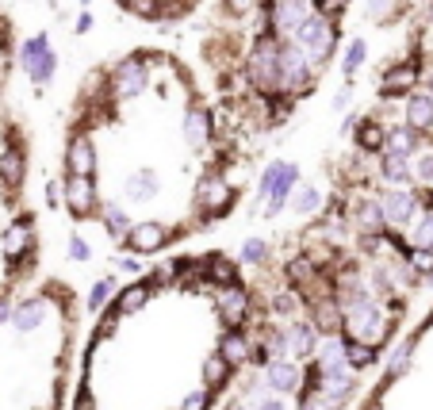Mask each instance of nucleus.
<instances>
[{"instance_id":"obj_2","label":"nucleus","mask_w":433,"mask_h":410,"mask_svg":"<svg viewBox=\"0 0 433 410\" xmlns=\"http://www.w3.org/2000/svg\"><path fill=\"white\" fill-rule=\"evenodd\" d=\"M81 314L77 287L62 276L0 296V410H69Z\"/></svg>"},{"instance_id":"obj_4","label":"nucleus","mask_w":433,"mask_h":410,"mask_svg":"<svg viewBox=\"0 0 433 410\" xmlns=\"http://www.w3.org/2000/svg\"><path fill=\"white\" fill-rule=\"evenodd\" d=\"M410 123H414V127H430L433 123V100L430 96H414V100H410Z\"/></svg>"},{"instance_id":"obj_3","label":"nucleus","mask_w":433,"mask_h":410,"mask_svg":"<svg viewBox=\"0 0 433 410\" xmlns=\"http://www.w3.org/2000/svg\"><path fill=\"white\" fill-rule=\"evenodd\" d=\"M12 27L0 16V296H8L39 276L42 242L39 211L27 196L31 177V139L12 107Z\"/></svg>"},{"instance_id":"obj_5","label":"nucleus","mask_w":433,"mask_h":410,"mask_svg":"<svg viewBox=\"0 0 433 410\" xmlns=\"http://www.w3.org/2000/svg\"><path fill=\"white\" fill-rule=\"evenodd\" d=\"M430 89H433V81H430Z\"/></svg>"},{"instance_id":"obj_1","label":"nucleus","mask_w":433,"mask_h":410,"mask_svg":"<svg viewBox=\"0 0 433 410\" xmlns=\"http://www.w3.org/2000/svg\"><path fill=\"white\" fill-rule=\"evenodd\" d=\"M253 314L238 261L165 257L89 330L69 410H215L250 361Z\"/></svg>"}]
</instances>
